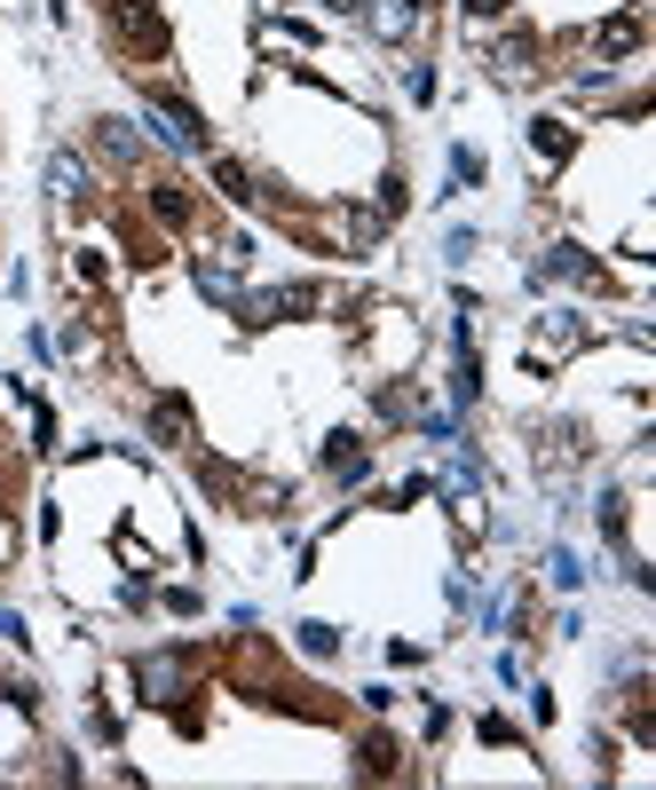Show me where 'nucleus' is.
Returning a JSON list of instances; mask_svg holds the SVG:
<instances>
[{"instance_id":"1","label":"nucleus","mask_w":656,"mask_h":790,"mask_svg":"<svg viewBox=\"0 0 656 790\" xmlns=\"http://www.w3.org/2000/svg\"><path fill=\"white\" fill-rule=\"evenodd\" d=\"M151 111H158V127H167V143H182V151H199L206 143V119L182 104V95H167V87H151Z\"/></svg>"},{"instance_id":"2","label":"nucleus","mask_w":656,"mask_h":790,"mask_svg":"<svg viewBox=\"0 0 656 790\" xmlns=\"http://www.w3.org/2000/svg\"><path fill=\"white\" fill-rule=\"evenodd\" d=\"M135 680H143V696H151V704H175V696H182V656H175V648L143 656V665H135Z\"/></svg>"},{"instance_id":"3","label":"nucleus","mask_w":656,"mask_h":790,"mask_svg":"<svg viewBox=\"0 0 656 790\" xmlns=\"http://www.w3.org/2000/svg\"><path fill=\"white\" fill-rule=\"evenodd\" d=\"M119 32H127V40H135L143 56H158V48H167V24H158V9H151V0H119Z\"/></svg>"},{"instance_id":"4","label":"nucleus","mask_w":656,"mask_h":790,"mask_svg":"<svg viewBox=\"0 0 656 790\" xmlns=\"http://www.w3.org/2000/svg\"><path fill=\"white\" fill-rule=\"evenodd\" d=\"M577 348V316H546V333L530 348V364H562V356Z\"/></svg>"},{"instance_id":"5","label":"nucleus","mask_w":656,"mask_h":790,"mask_svg":"<svg viewBox=\"0 0 656 790\" xmlns=\"http://www.w3.org/2000/svg\"><path fill=\"white\" fill-rule=\"evenodd\" d=\"M151 435L158 443H190V404H182V395H158V404H151Z\"/></svg>"},{"instance_id":"6","label":"nucleus","mask_w":656,"mask_h":790,"mask_svg":"<svg viewBox=\"0 0 656 790\" xmlns=\"http://www.w3.org/2000/svg\"><path fill=\"white\" fill-rule=\"evenodd\" d=\"M412 24H419V0H372V32L380 40H404Z\"/></svg>"},{"instance_id":"7","label":"nucleus","mask_w":656,"mask_h":790,"mask_svg":"<svg viewBox=\"0 0 656 790\" xmlns=\"http://www.w3.org/2000/svg\"><path fill=\"white\" fill-rule=\"evenodd\" d=\"M633 48H641V16H609L594 32V56H633Z\"/></svg>"},{"instance_id":"8","label":"nucleus","mask_w":656,"mask_h":790,"mask_svg":"<svg viewBox=\"0 0 656 790\" xmlns=\"http://www.w3.org/2000/svg\"><path fill=\"white\" fill-rule=\"evenodd\" d=\"M530 143H538V158H553V167H562V158L577 151V135H570V119H538V127H530Z\"/></svg>"},{"instance_id":"9","label":"nucleus","mask_w":656,"mask_h":790,"mask_svg":"<svg viewBox=\"0 0 656 790\" xmlns=\"http://www.w3.org/2000/svg\"><path fill=\"white\" fill-rule=\"evenodd\" d=\"M214 190L229 198V206H253V198H261V190H253V175L238 167V158H214Z\"/></svg>"},{"instance_id":"10","label":"nucleus","mask_w":656,"mask_h":790,"mask_svg":"<svg viewBox=\"0 0 656 790\" xmlns=\"http://www.w3.org/2000/svg\"><path fill=\"white\" fill-rule=\"evenodd\" d=\"M143 198H151V214L167 222V229H182V222H190V198H182V182H151Z\"/></svg>"},{"instance_id":"11","label":"nucleus","mask_w":656,"mask_h":790,"mask_svg":"<svg viewBox=\"0 0 656 790\" xmlns=\"http://www.w3.org/2000/svg\"><path fill=\"white\" fill-rule=\"evenodd\" d=\"M324 467H333L341 482H356V475H365V443H356V435H333V443H324Z\"/></svg>"},{"instance_id":"12","label":"nucleus","mask_w":656,"mask_h":790,"mask_svg":"<svg viewBox=\"0 0 656 790\" xmlns=\"http://www.w3.org/2000/svg\"><path fill=\"white\" fill-rule=\"evenodd\" d=\"M48 190H56V198H80V190H87V167H80L72 151H56V158H48Z\"/></svg>"},{"instance_id":"13","label":"nucleus","mask_w":656,"mask_h":790,"mask_svg":"<svg viewBox=\"0 0 656 790\" xmlns=\"http://www.w3.org/2000/svg\"><path fill=\"white\" fill-rule=\"evenodd\" d=\"M95 143H104V151L119 158V167H135V158H143V143H135V135H127V127H119V119H95Z\"/></svg>"},{"instance_id":"14","label":"nucleus","mask_w":656,"mask_h":790,"mask_svg":"<svg viewBox=\"0 0 656 790\" xmlns=\"http://www.w3.org/2000/svg\"><path fill=\"white\" fill-rule=\"evenodd\" d=\"M199 292H206V301H229V309H238V270H222V261H199Z\"/></svg>"},{"instance_id":"15","label":"nucleus","mask_w":656,"mask_h":790,"mask_svg":"<svg viewBox=\"0 0 656 790\" xmlns=\"http://www.w3.org/2000/svg\"><path fill=\"white\" fill-rule=\"evenodd\" d=\"M546 277H594V261H585L577 246H553L546 253Z\"/></svg>"},{"instance_id":"16","label":"nucleus","mask_w":656,"mask_h":790,"mask_svg":"<svg viewBox=\"0 0 656 790\" xmlns=\"http://www.w3.org/2000/svg\"><path fill=\"white\" fill-rule=\"evenodd\" d=\"M530 56H538V40H522V32H514V40H499L490 63H499V72H530Z\"/></svg>"},{"instance_id":"17","label":"nucleus","mask_w":656,"mask_h":790,"mask_svg":"<svg viewBox=\"0 0 656 790\" xmlns=\"http://www.w3.org/2000/svg\"><path fill=\"white\" fill-rule=\"evenodd\" d=\"M301 656H341V633L333 624H301Z\"/></svg>"},{"instance_id":"18","label":"nucleus","mask_w":656,"mask_h":790,"mask_svg":"<svg viewBox=\"0 0 656 790\" xmlns=\"http://www.w3.org/2000/svg\"><path fill=\"white\" fill-rule=\"evenodd\" d=\"M365 775H396V743L372 735V743H365Z\"/></svg>"},{"instance_id":"19","label":"nucleus","mask_w":656,"mask_h":790,"mask_svg":"<svg viewBox=\"0 0 656 790\" xmlns=\"http://www.w3.org/2000/svg\"><path fill=\"white\" fill-rule=\"evenodd\" d=\"M396 214H404V175H387L380 182V222H396Z\"/></svg>"},{"instance_id":"20","label":"nucleus","mask_w":656,"mask_h":790,"mask_svg":"<svg viewBox=\"0 0 656 790\" xmlns=\"http://www.w3.org/2000/svg\"><path fill=\"white\" fill-rule=\"evenodd\" d=\"M467 9H475V16H506V0H467Z\"/></svg>"},{"instance_id":"21","label":"nucleus","mask_w":656,"mask_h":790,"mask_svg":"<svg viewBox=\"0 0 656 790\" xmlns=\"http://www.w3.org/2000/svg\"><path fill=\"white\" fill-rule=\"evenodd\" d=\"M324 9H341V16H348V9H365V0H324Z\"/></svg>"}]
</instances>
